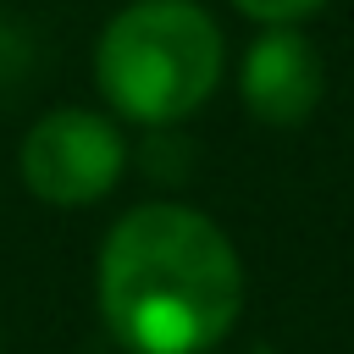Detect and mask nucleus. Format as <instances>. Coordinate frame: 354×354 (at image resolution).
<instances>
[{
	"label": "nucleus",
	"mask_w": 354,
	"mask_h": 354,
	"mask_svg": "<svg viewBox=\"0 0 354 354\" xmlns=\"http://www.w3.org/2000/svg\"><path fill=\"white\" fill-rule=\"evenodd\" d=\"M243 304V266L221 227L188 205H138L100 249V310L133 354H205Z\"/></svg>",
	"instance_id": "1"
},
{
	"label": "nucleus",
	"mask_w": 354,
	"mask_h": 354,
	"mask_svg": "<svg viewBox=\"0 0 354 354\" xmlns=\"http://www.w3.org/2000/svg\"><path fill=\"white\" fill-rule=\"evenodd\" d=\"M238 88H243V105L266 127H299L321 100V55L310 50L304 33L266 28L243 55Z\"/></svg>",
	"instance_id": "4"
},
{
	"label": "nucleus",
	"mask_w": 354,
	"mask_h": 354,
	"mask_svg": "<svg viewBox=\"0 0 354 354\" xmlns=\"http://www.w3.org/2000/svg\"><path fill=\"white\" fill-rule=\"evenodd\" d=\"M94 77L122 116L144 127L183 122L221 77V28L194 0H133L100 33Z\"/></svg>",
	"instance_id": "2"
},
{
	"label": "nucleus",
	"mask_w": 354,
	"mask_h": 354,
	"mask_svg": "<svg viewBox=\"0 0 354 354\" xmlns=\"http://www.w3.org/2000/svg\"><path fill=\"white\" fill-rule=\"evenodd\" d=\"M243 17H254V22H266V28H288V22H299V17H310V11H321V0H232Z\"/></svg>",
	"instance_id": "5"
},
{
	"label": "nucleus",
	"mask_w": 354,
	"mask_h": 354,
	"mask_svg": "<svg viewBox=\"0 0 354 354\" xmlns=\"http://www.w3.org/2000/svg\"><path fill=\"white\" fill-rule=\"evenodd\" d=\"M122 133L94 111H50L22 138V183L50 205H94L122 177Z\"/></svg>",
	"instance_id": "3"
}]
</instances>
